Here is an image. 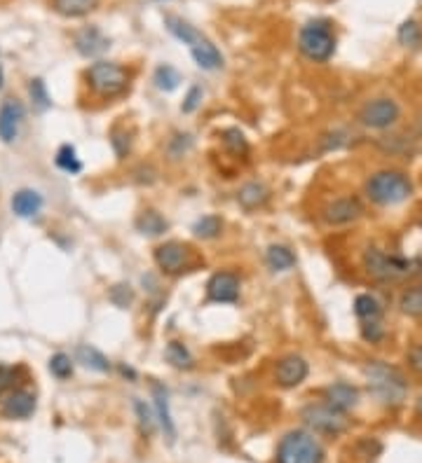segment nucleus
Masks as SVG:
<instances>
[{
    "label": "nucleus",
    "instance_id": "22",
    "mask_svg": "<svg viewBox=\"0 0 422 463\" xmlns=\"http://www.w3.org/2000/svg\"><path fill=\"white\" fill-rule=\"evenodd\" d=\"M167 227L169 225H167V220L157 211H143L139 220H136V230L145 234V237H159V234L167 232Z\"/></svg>",
    "mask_w": 422,
    "mask_h": 463
},
{
    "label": "nucleus",
    "instance_id": "38",
    "mask_svg": "<svg viewBox=\"0 0 422 463\" xmlns=\"http://www.w3.org/2000/svg\"><path fill=\"white\" fill-rule=\"evenodd\" d=\"M200 101H202V89L200 87H191V92H188V97L183 101V106H181V110H183V113H195L198 106H200Z\"/></svg>",
    "mask_w": 422,
    "mask_h": 463
},
{
    "label": "nucleus",
    "instance_id": "26",
    "mask_svg": "<svg viewBox=\"0 0 422 463\" xmlns=\"http://www.w3.org/2000/svg\"><path fill=\"white\" fill-rule=\"evenodd\" d=\"M164 356H167V360H169L174 367H179V370H191L193 363H195L193 356H191V351H188L181 342H169V344H167Z\"/></svg>",
    "mask_w": 422,
    "mask_h": 463
},
{
    "label": "nucleus",
    "instance_id": "30",
    "mask_svg": "<svg viewBox=\"0 0 422 463\" xmlns=\"http://www.w3.org/2000/svg\"><path fill=\"white\" fill-rule=\"evenodd\" d=\"M399 307L406 316H422V285H413L399 300Z\"/></svg>",
    "mask_w": 422,
    "mask_h": 463
},
{
    "label": "nucleus",
    "instance_id": "29",
    "mask_svg": "<svg viewBox=\"0 0 422 463\" xmlns=\"http://www.w3.org/2000/svg\"><path fill=\"white\" fill-rule=\"evenodd\" d=\"M223 230V223L218 216H205L193 225V232L198 239H216Z\"/></svg>",
    "mask_w": 422,
    "mask_h": 463
},
{
    "label": "nucleus",
    "instance_id": "7",
    "mask_svg": "<svg viewBox=\"0 0 422 463\" xmlns=\"http://www.w3.org/2000/svg\"><path fill=\"white\" fill-rule=\"evenodd\" d=\"M363 267L378 281H397L411 274V262L402 260V257L382 253L380 248H368L363 253Z\"/></svg>",
    "mask_w": 422,
    "mask_h": 463
},
{
    "label": "nucleus",
    "instance_id": "25",
    "mask_svg": "<svg viewBox=\"0 0 422 463\" xmlns=\"http://www.w3.org/2000/svg\"><path fill=\"white\" fill-rule=\"evenodd\" d=\"M354 314L359 316L363 323H366V321H378V319H380V314H382V307H380V302H378L373 295L363 292V295H356V300H354Z\"/></svg>",
    "mask_w": 422,
    "mask_h": 463
},
{
    "label": "nucleus",
    "instance_id": "41",
    "mask_svg": "<svg viewBox=\"0 0 422 463\" xmlns=\"http://www.w3.org/2000/svg\"><path fill=\"white\" fill-rule=\"evenodd\" d=\"M416 131H418V134L422 136V115H420L418 120H416Z\"/></svg>",
    "mask_w": 422,
    "mask_h": 463
},
{
    "label": "nucleus",
    "instance_id": "33",
    "mask_svg": "<svg viewBox=\"0 0 422 463\" xmlns=\"http://www.w3.org/2000/svg\"><path fill=\"white\" fill-rule=\"evenodd\" d=\"M49 372L54 374L56 379H68L73 374V360L66 354H54L49 358Z\"/></svg>",
    "mask_w": 422,
    "mask_h": 463
},
{
    "label": "nucleus",
    "instance_id": "3",
    "mask_svg": "<svg viewBox=\"0 0 422 463\" xmlns=\"http://www.w3.org/2000/svg\"><path fill=\"white\" fill-rule=\"evenodd\" d=\"M411 195L413 185L402 171H378L366 180V197L378 206L404 204Z\"/></svg>",
    "mask_w": 422,
    "mask_h": 463
},
{
    "label": "nucleus",
    "instance_id": "6",
    "mask_svg": "<svg viewBox=\"0 0 422 463\" xmlns=\"http://www.w3.org/2000/svg\"><path fill=\"white\" fill-rule=\"evenodd\" d=\"M87 82L99 97H120L129 87V73L115 61H97L87 68Z\"/></svg>",
    "mask_w": 422,
    "mask_h": 463
},
{
    "label": "nucleus",
    "instance_id": "16",
    "mask_svg": "<svg viewBox=\"0 0 422 463\" xmlns=\"http://www.w3.org/2000/svg\"><path fill=\"white\" fill-rule=\"evenodd\" d=\"M3 416L7 419H26L35 412V395L28 391H12L3 400Z\"/></svg>",
    "mask_w": 422,
    "mask_h": 463
},
{
    "label": "nucleus",
    "instance_id": "10",
    "mask_svg": "<svg viewBox=\"0 0 422 463\" xmlns=\"http://www.w3.org/2000/svg\"><path fill=\"white\" fill-rule=\"evenodd\" d=\"M322 216L329 225H350L363 216V206L356 197H340L324 206Z\"/></svg>",
    "mask_w": 422,
    "mask_h": 463
},
{
    "label": "nucleus",
    "instance_id": "31",
    "mask_svg": "<svg viewBox=\"0 0 422 463\" xmlns=\"http://www.w3.org/2000/svg\"><path fill=\"white\" fill-rule=\"evenodd\" d=\"M397 38L404 47H418L422 42V28H420V24L416 19H409V21H404V24L399 26Z\"/></svg>",
    "mask_w": 422,
    "mask_h": 463
},
{
    "label": "nucleus",
    "instance_id": "11",
    "mask_svg": "<svg viewBox=\"0 0 422 463\" xmlns=\"http://www.w3.org/2000/svg\"><path fill=\"white\" fill-rule=\"evenodd\" d=\"M207 297L211 302L232 304L239 300V278L232 271H218L209 278L207 283Z\"/></svg>",
    "mask_w": 422,
    "mask_h": 463
},
{
    "label": "nucleus",
    "instance_id": "13",
    "mask_svg": "<svg viewBox=\"0 0 422 463\" xmlns=\"http://www.w3.org/2000/svg\"><path fill=\"white\" fill-rule=\"evenodd\" d=\"M310 367L305 363V358L291 354V356H284L279 363H277V370H275V379L277 384L284 388H294L298 384H303L305 377H308Z\"/></svg>",
    "mask_w": 422,
    "mask_h": 463
},
{
    "label": "nucleus",
    "instance_id": "28",
    "mask_svg": "<svg viewBox=\"0 0 422 463\" xmlns=\"http://www.w3.org/2000/svg\"><path fill=\"white\" fill-rule=\"evenodd\" d=\"M155 85H157V89H162V92H174L179 87V82H181V75L176 73V68L174 66H169V63H162V66H157L155 68Z\"/></svg>",
    "mask_w": 422,
    "mask_h": 463
},
{
    "label": "nucleus",
    "instance_id": "23",
    "mask_svg": "<svg viewBox=\"0 0 422 463\" xmlns=\"http://www.w3.org/2000/svg\"><path fill=\"white\" fill-rule=\"evenodd\" d=\"M76 358H78V363H83L85 367H90V370H97V372H108V370H111V363H108V358L101 354L99 349L87 347V344L78 347Z\"/></svg>",
    "mask_w": 422,
    "mask_h": 463
},
{
    "label": "nucleus",
    "instance_id": "34",
    "mask_svg": "<svg viewBox=\"0 0 422 463\" xmlns=\"http://www.w3.org/2000/svg\"><path fill=\"white\" fill-rule=\"evenodd\" d=\"M28 92H31V99H33V103L38 106V110H47L49 108V97H47V89H45V82L42 80H31V87H28Z\"/></svg>",
    "mask_w": 422,
    "mask_h": 463
},
{
    "label": "nucleus",
    "instance_id": "9",
    "mask_svg": "<svg viewBox=\"0 0 422 463\" xmlns=\"http://www.w3.org/2000/svg\"><path fill=\"white\" fill-rule=\"evenodd\" d=\"M303 419L310 428H315L319 433H329V436H338L350 424L345 412L331 407L329 402H324V405H308L303 409Z\"/></svg>",
    "mask_w": 422,
    "mask_h": 463
},
{
    "label": "nucleus",
    "instance_id": "14",
    "mask_svg": "<svg viewBox=\"0 0 422 463\" xmlns=\"http://www.w3.org/2000/svg\"><path fill=\"white\" fill-rule=\"evenodd\" d=\"M24 122V106L17 99H5L0 106V141L12 143L19 136V127Z\"/></svg>",
    "mask_w": 422,
    "mask_h": 463
},
{
    "label": "nucleus",
    "instance_id": "4",
    "mask_svg": "<svg viewBox=\"0 0 422 463\" xmlns=\"http://www.w3.org/2000/svg\"><path fill=\"white\" fill-rule=\"evenodd\" d=\"M277 463H324V447L308 431H291L277 447Z\"/></svg>",
    "mask_w": 422,
    "mask_h": 463
},
{
    "label": "nucleus",
    "instance_id": "1",
    "mask_svg": "<svg viewBox=\"0 0 422 463\" xmlns=\"http://www.w3.org/2000/svg\"><path fill=\"white\" fill-rule=\"evenodd\" d=\"M164 24H167V31H169L174 38L181 40L183 45H188L191 54L195 58V63L205 70H218L223 68V54L216 49V45L211 42L209 38H205L198 28L191 26L188 21L174 17V14H167L164 17Z\"/></svg>",
    "mask_w": 422,
    "mask_h": 463
},
{
    "label": "nucleus",
    "instance_id": "21",
    "mask_svg": "<svg viewBox=\"0 0 422 463\" xmlns=\"http://www.w3.org/2000/svg\"><path fill=\"white\" fill-rule=\"evenodd\" d=\"M99 7V0H54V10L64 17H85Z\"/></svg>",
    "mask_w": 422,
    "mask_h": 463
},
{
    "label": "nucleus",
    "instance_id": "5",
    "mask_svg": "<svg viewBox=\"0 0 422 463\" xmlns=\"http://www.w3.org/2000/svg\"><path fill=\"white\" fill-rule=\"evenodd\" d=\"M298 49L310 61H329L333 51H336V35H333L329 21H310V24H305L301 33H298Z\"/></svg>",
    "mask_w": 422,
    "mask_h": 463
},
{
    "label": "nucleus",
    "instance_id": "20",
    "mask_svg": "<svg viewBox=\"0 0 422 463\" xmlns=\"http://www.w3.org/2000/svg\"><path fill=\"white\" fill-rule=\"evenodd\" d=\"M267 199H270V192H267V187L263 185V183H246V185L237 192V202L246 211L260 209Z\"/></svg>",
    "mask_w": 422,
    "mask_h": 463
},
{
    "label": "nucleus",
    "instance_id": "39",
    "mask_svg": "<svg viewBox=\"0 0 422 463\" xmlns=\"http://www.w3.org/2000/svg\"><path fill=\"white\" fill-rule=\"evenodd\" d=\"M409 365H411L416 372L422 374V344H416V347L409 351Z\"/></svg>",
    "mask_w": 422,
    "mask_h": 463
},
{
    "label": "nucleus",
    "instance_id": "2",
    "mask_svg": "<svg viewBox=\"0 0 422 463\" xmlns=\"http://www.w3.org/2000/svg\"><path fill=\"white\" fill-rule=\"evenodd\" d=\"M366 379H368V388L370 393L375 395L378 400L385 402V405H402L406 400V381L402 377V372L394 370V367L380 363H368L366 365Z\"/></svg>",
    "mask_w": 422,
    "mask_h": 463
},
{
    "label": "nucleus",
    "instance_id": "32",
    "mask_svg": "<svg viewBox=\"0 0 422 463\" xmlns=\"http://www.w3.org/2000/svg\"><path fill=\"white\" fill-rule=\"evenodd\" d=\"M56 166L64 168L66 173H78L80 168H83L73 145H61L59 152H56Z\"/></svg>",
    "mask_w": 422,
    "mask_h": 463
},
{
    "label": "nucleus",
    "instance_id": "24",
    "mask_svg": "<svg viewBox=\"0 0 422 463\" xmlns=\"http://www.w3.org/2000/svg\"><path fill=\"white\" fill-rule=\"evenodd\" d=\"M265 262L272 271H287L296 264V255L287 246H270L265 251Z\"/></svg>",
    "mask_w": 422,
    "mask_h": 463
},
{
    "label": "nucleus",
    "instance_id": "12",
    "mask_svg": "<svg viewBox=\"0 0 422 463\" xmlns=\"http://www.w3.org/2000/svg\"><path fill=\"white\" fill-rule=\"evenodd\" d=\"M155 264L164 274H181L188 267V248L179 241H164L155 248Z\"/></svg>",
    "mask_w": 422,
    "mask_h": 463
},
{
    "label": "nucleus",
    "instance_id": "27",
    "mask_svg": "<svg viewBox=\"0 0 422 463\" xmlns=\"http://www.w3.org/2000/svg\"><path fill=\"white\" fill-rule=\"evenodd\" d=\"M221 141H223V148L230 154H235V157L249 152V143H246V138L239 129H225L221 134Z\"/></svg>",
    "mask_w": 422,
    "mask_h": 463
},
{
    "label": "nucleus",
    "instance_id": "19",
    "mask_svg": "<svg viewBox=\"0 0 422 463\" xmlns=\"http://www.w3.org/2000/svg\"><path fill=\"white\" fill-rule=\"evenodd\" d=\"M40 209H42V197L35 192V190H19V192L12 197V211L17 213L19 218L38 216Z\"/></svg>",
    "mask_w": 422,
    "mask_h": 463
},
{
    "label": "nucleus",
    "instance_id": "17",
    "mask_svg": "<svg viewBox=\"0 0 422 463\" xmlns=\"http://www.w3.org/2000/svg\"><path fill=\"white\" fill-rule=\"evenodd\" d=\"M326 402L340 412H347L359 402V391H356L352 384L338 381V384H331L329 388H326Z\"/></svg>",
    "mask_w": 422,
    "mask_h": 463
},
{
    "label": "nucleus",
    "instance_id": "18",
    "mask_svg": "<svg viewBox=\"0 0 422 463\" xmlns=\"http://www.w3.org/2000/svg\"><path fill=\"white\" fill-rule=\"evenodd\" d=\"M76 47L83 56H97L111 45H108V38L99 28H85V31H80L76 35Z\"/></svg>",
    "mask_w": 422,
    "mask_h": 463
},
{
    "label": "nucleus",
    "instance_id": "8",
    "mask_svg": "<svg viewBox=\"0 0 422 463\" xmlns=\"http://www.w3.org/2000/svg\"><path fill=\"white\" fill-rule=\"evenodd\" d=\"M399 115H402V108H399V103L394 99H373L359 110L356 120L366 129L382 131L390 129L392 124H397Z\"/></svg>",
    "mask_w": 422,
    "mask_h": 463
},
{
    "label": "nucleus",
    "instance_id": "42",
    "mask_svg": "<svg viewBox=\"0 0 422 463\" xmlns=\"http://www.w3.org/2000/svg\"><path fill=\"white\" fill-rule=\"evenodd\" d=\"M3 82H5V73H3V66H0V89H3Z\"/></svg>",
    "mask_w": 422,
    "mask_h": 463
},
{
    "label": "nucleus",
    "instance_id": "37",
    "mask_svg": "<svg viewBox=\"0 0 422 463\" xmlns=\"http://www.w3.org/2000/svg\"><path fill=\"white\" fill-rule=\"evenodd\" d=\"M134 409H136V414H139V424H141V428H143L145 433H150V431H152V426H155V421H152L150 409L145 407V402H143V400H134Z\"/></svg>",
    "mask_w": 422,
    "mask_h": 463
},
{
    "label": "nucleus",
    "instance_id": "36",
    "mask_svg": "<svg viewBox=\"0 0 422 463\" xmlns=\"http://www.w3.org/2000/svg\"><path fill=\"white\" fill-rule=\"evenodd\" d=\"M345 143H347V134H345V131H333V134L322 136V152L338 150V148H343Z\"/></svg>",
    "mask_w": 422,
    "mask_h": 463
},
{
    "label": "nucleus",
    "instance_id": "40",
    "mask_svg": "<svg viewBox=\"0 0 422 463\" xmlns=\"http://www.w3.org/2000/svg\"><path fill=\"white\" fill-rule=\"evenodd\" d=\"M12 377H14V370H12V367L0 365V393H3V391H7V388H10V381H12Z\"/></svg>",
    "mask_w": 422,
    "mask_h": 463
},
{
    "label": "nucleus",
    "instance_id": "15",
    "mask_svg": "<svg viewBox=\"0 0 422 463\" xmlns=\"http://www.w3.org/2000/svg\"><path fill=\"white\" fill-rule=\"evenodd\" d=\"M150 391H152V400H155L159 428L164 431L167 440L174 443V440H176V426H174V419H171V412H169V393H167V388L162 384H157V381H152Z\"/></svg>",
    "mask_w": 422,
    "mask_h": 463
},
{
    "label": "nucleus",
    "instance_id": "35",
    "mask_svg": "<svg viewBox=\"0 0 422 463\" xmlns=\"http://www.w3.org/2000/svg\"><path fill=\"white\" fill-rule=\"evenodd\" d=\"M361 337L366 340L368 344H378L385 337V330L378 321H366L361 326Z\"/></svg>",
    "mask_w": 422,
    "mask_h": 463
}]
</instances>
